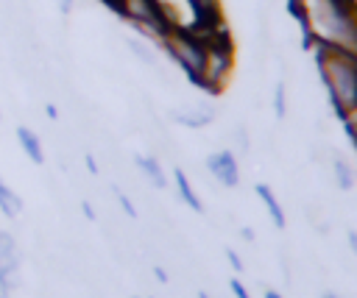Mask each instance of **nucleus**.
<instances>
[{
    "label": "nucleus",
    "instance_id": "c85d7f7f",
    "mask_svg": "<svg viewBox=\"0 0 357 298\" xmlns=\"http://www.w3.org/2000/svg\"><path fill=\"white\" fill-rule=\"evenodd\" d=\"M240 234H243V240H248V242H251V240H254V228H243V231H240Z\"/></svg>",
    "mask_w": 357,
    "mask_h": 298
},
{
    "label": "nucleus",
    "instance_id": "7ed1b4c3",
    "mask_svg": "<svg viewBox=\"0 0 357 298\" xmlns=\"http://www.w3.org/2000/svg\"><path fill=\"white\" fill-rule=\"evenodd\" d=\"M198 36L206 45V53H204V70H201V78L195 86L206 89L209 95H218V92H223V86L229 84V75L234 70V45L226 31V22L206 33H198Z\"/></svg>",
    "mask_w": 357,
    "mask_h": 298
},
{
    "label": "nucleus",
    "instance_id": "a211bd4d",
    "mask_svg": "<svg viewBox=\"0 0 357 298\" xmlns=\"http://www.w3.org/2000/svg\"><path fill=\"white\" fill-rule=\"evenodd\" d=\"M234 142H237V150L248 153V145H251V139H248V131H245V125H237V128H234Z\"/></svg>",
    "mask_w": 357,
    "mask_h": 298
},
{
    "label": "nucleus",
    "instance_id": "393cba45",
    "mask_svg": "<svg viewBox=\"0 0 357 298\" xmlns=\"http://www.w3.org/2000/svg\"><path fill=\"white\" fill-rule=\"evenodd\" d=\"M0 298H11V287L3 279H0Z\"/></svg>",
    "mask_w": 357,
    "mask_h": 298
},
{
    "label": "nucleus",
    "instance_id": "1a4fd4ad",
    "mask_svg": "<svg viewBox=\"0 0 357 298\" xmlns=\"http://www.w3.org/2000/svg\"><path fill=\"white\" fill-rule=\"evenodd\" d=\"M173 120L181 123V125H187V128H204V125H209V123L215 120V109H209V106H195V109H190V111H173Z\"/></svg>",
    "mask_w": 357,
    "mask_h": 298
},
{
    "label": "nucleus",
    "instance_id": "4468645a",
    "mask_svg": "<svg viewBox=\"0 0 357 298\" xmlns=\"http://www.w3.org/2000/svg\"><path fill=\"white\" fill-rule=\"evenodd\" d=\"M332 173H335V181H337L340 189H351L354 187V170H351V164L343 156L332 159Z\"/></svg>",
    "mask_w": 357,
    "mask_h": 298
},
{
    "label": "nucleus",
    "instance_id": "ddd939ff",
    "mask_svg": "<svg viewBox=\"0 0 357 298\" xmlns=\"http://www.w3.org/2000/svg\"><path fill=\"white\" fill-rule=\"evenodd\" d=\"M0 212L8 217V220H14V217H20V212H22V198L0 178Z\"/></svg>",
    "mask_w": 357,
    "mask_h": 298
},
{
    "label": "nucleus",
    "instance_id": "4be33fe9",
    "mask_svg": "<svg viewBox=\"0 0 357 298\" xmlns=\"http://www.w3.org/2000/svg\"><path fill=\"white\" fill-rule=\"evenodd\" d=\"M81 209H84V214H86L89 220H95V209H92V203H89V201H81Z\"/></svg>",
    "mask_w": 357,
    "mask_h": 298
},
{
    "label": "nucleus",
    "instance_id": "f8f14e48",
    "mask_svg": "<svg viewBox=\"0 0 357 298\" xmlns=\"http://www.w3.org/2000/svg\"><path fill=\"white\" fill-rule=\"evenodd\" d=\"M173 178H176V189H178L181 201H184L192 212H204V203H201V198L195 195V189H192V184H190V178H187V173H184V170H173Z\"/></svg>",
    "mask_w": 357,
    "mask_h": 298
},
{
    "label": "nucleus",
    "instance_id": "5701e85b",
    "mask_svg": "<svg viewBox=\"0 0 357 298\" xmlns=\"http://www.w3.org/2000/svg\"><path fill=\"white\" fill-rule=\"evenodd\" d=\"M84 162H86V167H89V173L95 175V173H98V162H95V156H89V153H86V159H84Z\"/></svg>",
    "mask_w": 357,
    "mask_h": 298
},
{
    "label": "nucleus",
    "instance_id": "6e6552de",
    "mask_svg": "<svg viewBox=\"0 0 357 298\" xmlns=\"http://www.w3.org/2000/svg\"><path fill=\"white\" fill-rule=\"evenodd\" d=\"M17 142L22 148V153L33 162V164H45V150H42V139L28 128V125H17Z\"/></svg>",
    "mask_w": 357,
    "mask_h": 298
},
{
    "label": "nucleus",
    "instance_id": "f3484780",
    "mask_svg": "<svg viewBox=\"0 0 357 298\" xmlns=\"http://www.w3.org/2000/svg\"><path fill=\"white\" fill-rule=\"evenodd\" d=\"M340 120H343V128H346V134L357 142V106L354 109H349V111H343V114H337Z\"/></svg>",
    "mask_w": 357,
    "mask_h": 298
},
{
    "label": "nucleus",
    "instance_id": "f257e3e1",
    "mask_svg": "<svg viewBox=\"0 0 357 298\" xmlns=\"http://www.w3.org/2000/svg\"><path fill=\"white\" fill-rule=\"evenodd\" d=\"M290 6L312 45L337 47L357 56V3L354 0H293Z\"/></svg>",
    "mask_w": 357,
    "mask_h": 298
},
{
    "label": "nucleus",
    "instance_id": "39448f33",
    "mask_svg": "<svg viewBox=\"0 0 357 298\" xmlns=\"http://www.w3.org/2000/svg\"><path fill=\"white\" fill-rule=\"evenodd\" d=\"M106 6L114 8L126 22H131L139 33H145L153 42H159L170 31L167 22L162 19L156 0H106Z\"/></svg>",
    "mask_w": 357,
    "mask_h": 298
},
{
    "label": "nucleus",
    "instance_id": "2f4dec72",
    "mask_svg": "<svg viewBox=\"0 0 357 298\" xmlns=\"http://www.w3.org/2000/svg\"><path fill=\"white\" fill-rule=\"evenodd\" d=\"M324 298H337V295H335V292H326V295H324Z\"/></svg>",
    "mask_w": 357,
    "mask_h": 298
},
{
    "label": "nucleus",
    "instance_id": "aec40b11",
    "mask_svg": "<svg viewBox=\"0 0 357 298\" xmlns=\"http://www.w3.org/2000/svg\"><path fill=\"white\" fill-rule=\"evenodd\" d=\"M226 259H229V265H231V267H234L237 273H243V270H245V265H243V259H240V256H237V253H234L231 248H226Z\"/></svg>",
    "mask_w": 357,
    "mask_h": 298
},
{
    "label": "nucleus",
    "instance_id": "7c9ffc66",
    "mask_svg": "<svg viewBox=\"0 0 357 298\" xmlns=\"http://www.w3.org/2000/svg\"><path fill=\"white\" fill-rule=\"evenodd\" d=\"M198 298H209V295H206V292H204V290H198Z\"/></svg>",
    "mask_w": 357,
    "mask_h": 298
},
{
    "label": "nucleus",
    "instance_id": "dca6fc26",
    "mask_svg": "<svg viewBox=\"0 0 357 298\" xmlns=\"http://www.w3.org/2000/svg\"><path fill=\"white\" fill-rule=\"evenodd\" d=\"M273 111H276L279 120L287 114V97H284V84L282 81L276 84V92H273Z\"/></svg>",
    "mask_w": 357,
    "mask_h": 298
},
{
    "label": "nucleus",
    "instance_id": "b1692460",
    "mask_svg": "<svg viewBox=\"0 0 357 298\" xmlns=\"http://www.w3.org/2000/svg\"><path fill=\"white\" fill-rule=\"evenodd\" d=\"M45 114H47L50 120H56V117H59V109H56L53 103H47V106H45Z\"/></svg>",
    "mask_w": 357,
    "mask_h": 298
},
{
    "label": "nucleus",
    "instance_id": "20e7f679",
    "mask_svg": "<svg viewBox=\"0 0 357 298\" xmlns=\"http://www.w3.org/2000/svg\"><path fill=\"white\" fill-rule=\"evenodd\" d=\"M156 45L181 67V72L192 84H198L201 70H204V53H206V45H204V39L198 33H192V31H173L170 28Z\"/></svg>",
    "mask_w": 357,
    "mask_h": 298
},
{
    "label": "nucleus",
    "instance_id": "6ab92c4d",
    "mask_svg": "<svg viewBox=\"0 0 357 298\" xmlns=\"http://www.w3.org/2000/svg\"><path fill=\"white\" fill-rule=\"evenodd\" d=\"M114 195H117V203L123 206V212H126L128 217H137V206L128 201V195H126V192H120V189H114Z\"/></svg>",
    "mask_w": 357,
    "mask_h": 298
},
{
    "label": "nucleus",
    "instance_id": "2eb2a0df",
    "mask_svg": "<svg viewBox=\"0 0 357 298\" xmlns=\"http://www.w3.org/2000/svg\"><path fill=\"white\" fill-rule=\"evenodd\" d=\"M126 45H128V50L142 61V64H148V67H156V53L145 45V42H139V39H126Z\"/></svg>",
    "mask_w": 357,
    "mask_h": 298
},
{
    "label": "nucleus",
    "instance_id": "9b49d317",
    "mask_svg": "<svg viewBox=\"0 0 357 298\" xmlns=\"http://www.w3.org/2000/svg\"><path fill=\"white\" fill-rule=\"evenodd\" d=\"M257 195H259V201L265 203V209H268V214H271L273 226H276V228H284V226H287V220H284V209H282V203L276 201V195L271 192V187L257 184Z\"/></svg>",
    "mask_w": 357,
    "mask_h": 298
},
{
    "label": "nucleus",
    "instance_id": "9d476101",
    "mask_svg": "<svg viewBox=\"0 0 357 298\" xmlns=\"http://www.w3.org/2000/svg\"><path fill=\"white\" fill-rule=\"evenodd\" d=\"M134 162H137V167L142 170V175H145L153 187H159V189H165V187H167V178H165L162 164H159V159H156V156H134Z\"/></svg>",
    "mask_w": 357,
    "mask_h": 298
},
{
    "label": "nucleus",
    "instance_id": "423d86ee",
    "mask_svg": "<svg viewBox=\"0 0 357 298\" xmlns=\"http://www.w3.org/2000/svg\"><path fill=\"white\" fill-rule=\"evenodd\" d=\"M206 170L215 181H220L223 187H237L240 184V167L231 150H218L206 159Z\"/></svg>",
    "mask_w": 357,
    "mask_h": 298
},
{
    "label": "nucleus",
    "instance_id": "c756f323",
    "mask_svg": "<svg viewBox=\"0 0 357 298\" xmlns=\"http://www.w3.org/2000/svg\"><path fill=\"white\" fill-rule=\"evenodd\" d=\"M265 298H282L276 290H265Z\"/></svg>",
    "mask_w": 357,
    "mask_h": 298
},
{
    "label": "nucleus",
    "instance_id": "0eeeda50",
    "mask_svg": "<svg viewBox=\"0 0 357 298\" xmlns=\"http://www.w3.org/2000/svg\"><path fill=\"white\" fill-rule=\"evenodd\" d=\"M0 279L8 287L20 281V248L8 231H0Z\"/></svg>",
    "mask_w": 357,
    "mask_h": 298
},
{
    "label": "nucleus",
    "instance_id": "cd10ccee",
    "mask_svg": "<svg viewBox=\"0 0 357 298\" xmlns=\"http://www.w3.org/2000/svg\"><path fill=\"white\" fill-rule=\"evenodd\" d=\"M59 3H61V11H64V14L73 11V0H59Z\"/></svg>",
    "mask_w": 357,
    "mask_h": 298
},
{
    "label": "nucleus",
    "instance_id": "473e14b6",
    "mask_svg": "<svg viewBox=\"0 0 357 298\" xmlns=\"http://www.w3.org/2000/svg\"><path fill=\"white\" fill-rule=\"evenodd\" d=\"M354 145H357V142H354Z\"/></svg>",
    "mask_w": 357,
    "mask_h": 298
},
{
    "label": "nucleus",
    "instance_id": "412c9836",
    "mask_svg": "<svg viewBox=\"0 0 357 298\" xmlns=\"http://www.w3.org/2000/svg\"><path fill=\"white\" fill-rule=\"evenodd\" d=\"M229 287H231V292H234L237 298H251V295H248V290L243 287V281H237V279H231V281H229Z\"/></svg>",
    "mask_w": 357,
    "mask_h": 298
},
{
    "label": "nucleus",
    "instance_id": "f03ea898",
    "mask_svg": "<svg viewBox=\"0 0 357 298\" xmlns=\"http://www.w3.org/2000/svg\"><path fill=\"white\" fill-rule=\"evenodd\" d=\"M315 50V67L321 72V81L329 92V100L337 114L349 111L357 106V56L337 50V47H324L312 45Z\"/></svg>",
    "mask_w": 357,
    "mask_h": 298
},
{
    "label": "nucleus",
    "instance_id": "bb28decb",
    "mask_svg": "<svg viewBox=\"0 0 357 298\" xmlns=\"http://www.w3.org/2000/svg\"><path fill=\"white\" fill-rule=\"evenodd\" d=\"M153 276H156V279H159V281H167V273H165V270H162V267H153Z\"/></svg>",
    "mask_w": 357,
    "mask_h": 298
},
{
    "label": "nucleus",
    "instance_id": "a878e982",
    "mask_svg": "<svg viewBox=\"0 0 357 298\" xmlns=\"http://www.w3.org/2000/svg\"><path fill=\"white\" fill-rule=\"evenodd\" d=\"M349 245H351V251L357 253V231H349Z\"/></svg>",
    "mask_w": 357,
    "mask_h": 298
}]
</instances>
